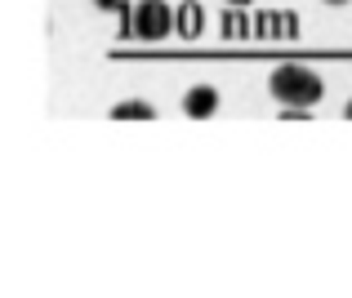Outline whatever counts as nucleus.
I'll return each mask as SVG.
<instances>
[{
  "label": "nucleus",
  "mask_w": 352,
  "mask_h": 298,
  "mask_svg": "<svg viewBox=\"0 0 352 298\" xmlns=\"http://www.w3.org/2000/svg\"><path fill=\"white\" fill-rule=\"evenodd\" d=\"M183 111H188L192 120L214 116V111H219V89H214V85H192L188 98H183Z\"/></svg>",
  "instance_id": "obj_3"
},
{
  "label": "nucleus",
  "mask_w": 352,
  "mask_h": 298,
  "mask_svg": "<svg viewBox=\"0 0 352 298\" xmlns=\"http://www.w3.org/2000/svg\"><path fill=\"white\" fill-rule=\"evenodd\" d=\"M98 9H125V0H94Z\"/></svg>",
  "instance_id": "obj_5"
},
{
  "label": "nucleus",
  "mask_w": 352,
  "mask_h": 298,
  "mask_svg": "<svg viewBox=\"0 0 352 298\" xmlns=\"http://www.w3.org/2000/svg\"><path fill=\"white\" fill-rule=\"evenodd\" d=\"M326 5H348V0H326Z\"/></svg>",
  "instance_id": "obj_7"
},
{
  "label": "nucleus",
  "mask_w": 352,
  "mask_h": 298,
  "mask_svg": "<svg viewBox=\"0 0 352 298\" xmlns=\"http://www.w3.org/2000/svg\"><path fill=\"white\" fill-rule=\"evenodd\" d=\"M348 116H352V102H348Z\"/></svg>",
  "instance_id": "obj_8"
},
{
  "label": "nucleus",
  "mask_w": 352,
  "mask_h": 298,
  "mask_svg": "<svg viewBox=\"0 0 352 298\" xmlns=\"http://www.w3.org/2000/svg\"><path fill=\"white\" fill-rule=\"evenodd\" d=\"M156 107L152 102H116L112 107V120H152Z\"/></svg>",
  "instance_id": "obj_4"
},
{
  "label": "nucleus",
  "mask_w": 352,
  "mask_h": 298,
  "mask_svg": "<svg viewBox=\"0 0 352 298\" xmlns=\"http://www.w3.org/2000/svg\"><path fill=\"white\" fill-rule=\"evenodd\" d=\"M174 27V9L165 5V0H143V5L134 9V32L143 36V41H165Z\"/></svg>",
  "instance_id": "obj_2"
},
{
  "label": "nucleus",
  "mask_w": 352,
  "mask_h": 298,
  "mask_svg": "<svg viewBox=\"0 0 352 298\" xmlns=\"http://www.w3.org/2000/svg\"><path fill=\"white\" fill-rule=\"evenodd\" d=\"M267 89H272V98L294 102V107H317L321 94H326L321 76L308 71V67H299V62H281V67L267 76Z\"/></svg>",
  "instance_id": "obj_1"
},
{
  "label": "nucleus",
  "mask_w": 352,
  "mask_h": 298,
  "mask_svg": "<svg viewBox=\"0 0 352 298\" xmlns=\"http://www.w3.org/2000/svg\"><path fill=\"white\" fill-rule=\"evenodd\" d=\"M228 5H250V0H228Z\"/></svg>",
  "instance_id": "obj_6"
}]
</instances>
